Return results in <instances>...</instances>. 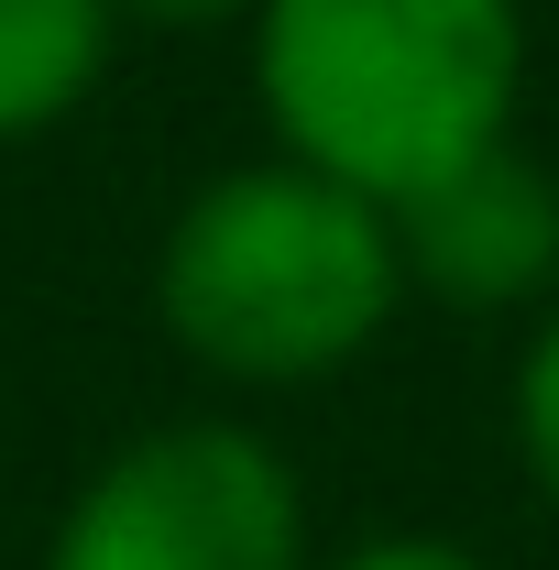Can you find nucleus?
Listing matches in <instances>:
<instances>
[{"instance_id": "nucleus-7", "label": "nucleus", "mask_w": 559, "mask_h": 570, "mask_svg": "<svg viewBox=\"0 0 559 570\" xmlns=\"http://www.w3.org/2000/svg\"><path fill=\"white\" fill-rule=\"evenodd\" d=\"M318 570H493L472 538H439V527H384V538H351Z\"/></svg>"}, {"instance_id": "nucleus-6", "label": "nucleus", "mask_w": 559, "mask_h": 570, "mask_svg": "<svg viewBox=\"0 0 559 570\" xmlns=\"http://www.w3.org/2000/svg\"><path fill=\"white\" fill-rule=\"evenodd\" d=\"M504 439H516V472H527V494L549 504V527H559V296L527 318V341H516Z\"/></svg>"}, {"instance_id": "nucleus-3", "label": "nucleus", "mask_w": 559, "mask_h": 570, "mask_svg": "<svg viewBox=\"0 0 559 570\" xmlns=\"http://www.w3.org/2000/svg\"><path fill=\"white\" fill-rule=\"evenodd\" d=\"M33 570H318L307 483L264 428L165 417L67 494Z\"/></svg>"}, {"instance_id": "nucleus-8", "label": "nucleus", "mask_w": 559, "mask_h": 570, "mask_svg": "<svg viewBox=\"0 0 559 570\" xmlns=\"http://www.w3.org/2000/svg\"><path fill=\"white\" fill-rule=\"evenodd\" d=\"M110 11H121V22H154V33H219V22L253 33L264 0H110Z\"/></svg>"}, {"instance_id": "nucleus-1", "label": "nucleus", "mask_w": 559, "mask_h": 570, "mask_svg": "<svg viewBox=\"0 0 559 570\" xmlns=\"http://www.w3.org/2000/svg\"><path fill=\"white\" fill-rule=\"evenodd\" d=\"M395 307H406L395 209L296 154L219 165L154 242V330L242 395L351 373L395 330Z\"/></svg>"}, {"instance_id": "nucleus-5", "label": "nucleus", "mask_w": 559, "mask_h": 570, "mask_svg": "<svg viewBox=\"0 0 559 570\" xmlns=\"http://www.w3.org/2000/svg\"><path fill=\"white\" fill-rule=\"evenodd\" d=\"M121 11L110 0H0V142L77 121L110 77Z\"/></svg>"}, {"instance_id": "nucleus-4", "label": "nucleus", "mask_w": 559, "mask_h": 570, "mask_svg": "<svg viewBox=\"0 0 559 570\" xmlns=\"http://www.w3.org/2000/svg\"><path fill=\"white\" fill-rule=\"evenodd\" d=\"M395 253L406 296L450 318H538L559 296V176L527 142H493L395 209Z\"/></svg>"}, {"instance_id": "nucleus-2", "label": "nucleus", "mask_w": 559, "mask_h": 570, "mask_svg": "<svg viewBox=\"0 0 559 570\" xmlns=\"http://www.w3.org/2000/svg\"><path fill=\"white\" fill-rule=\"evenodd\" d=\"M527 0H264L253 99L275 154L406 209L527 121Z\"/></svg>"}]
</instances>
